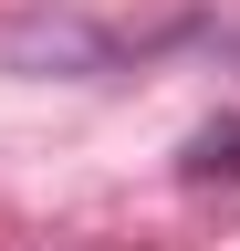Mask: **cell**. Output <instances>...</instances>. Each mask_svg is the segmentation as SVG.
Returning <instances> with one entry per match:
<instances>
[{"label":"cell","instance_id":"cell-1","mask_svg":"<svg viewBox=\"0 0 240 251\" xmlns=\"http://www.w3.org/2000/svg\"><path fill=\"white\" fill-rule=\"evenodd\" d=\"M188 178H240V115H219V126L188 136Z\"/></svg>","mask_w":240,"mask_h":251}]
</instances>
